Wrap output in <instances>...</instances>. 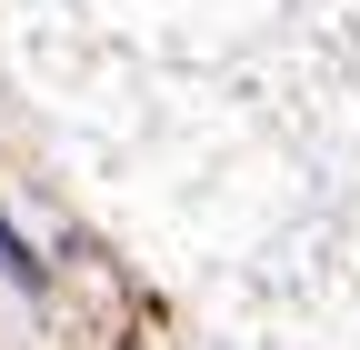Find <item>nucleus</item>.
<instances>
[{
  "label": "nucleus",
  "mask_w": 360,
  "mask_h": 350,
  "mask_svg": "<svg viewBox=\"0 0 360 350\" xmlns=\"http://www.w3.org/2000/svg\"><path fill=\"white\" fill-rule=\"evenodd\" d=\"M0 280H11V290H40V260H30V240L11 231V210H0Z\"/></svg>",
  "instance_id": "1"
}]
</instances>
